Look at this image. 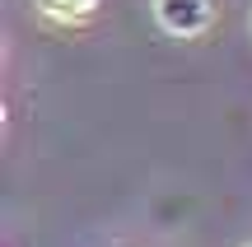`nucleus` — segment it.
<instances>
[{
  "label": "nucleus",
  "instance_id": "obj_2",
  "mask_svg": "<svg viewBox=\"0 0 252 247\" xmlns=\"http://www.w3.org/2000/svg\"><path fill=\"white\" fill-rule=\"evenodd\" d=\"M37 14L52 19V24H84V19H94V9H98V0H33Z\"/></svg>",
  "mask_w": 252,
  "mask_h": 247
},
{
  "label": "nucleus",
  "instance_id": "obj_3",
  "mask_svg": "<svg viewBox=\"0 0 252 247\" xmlns=\"http://www.w3.org/2000/svg\"><path fill=\"white\" fill-rule=\"evenodd\" d=\"M248 247H252V243H248Z\"/></svg>",
  "mask_w": 252,
  "mask_h": 247
},
{
  "label": "nucleus",
  "instance_id": "obj_1",
  "mask_svg": "<svg viewBox=\"0 0 252 247\" xmlns=\"http://www.w3.org/2000/svg\"><path fill=\"white\" fill-rule=\"evenodd\" d=\"M154 19L173 37H201L215 24V0H154Z\"/></svg>",
  "mask_w": 252,
  "mask_h": 247
}]
</instances>
